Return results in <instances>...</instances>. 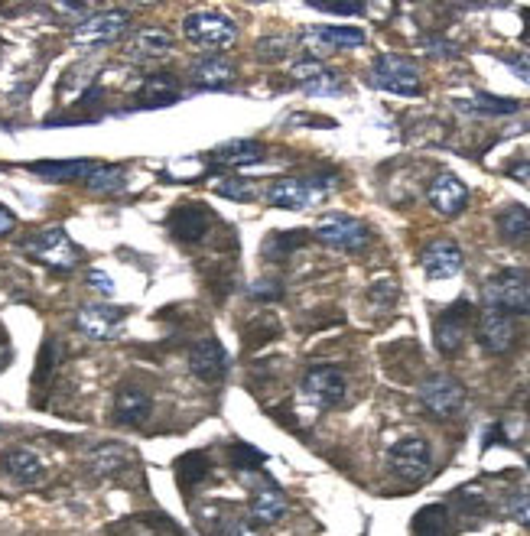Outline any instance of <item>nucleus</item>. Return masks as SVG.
<instances>
[{
	"instance_id": "obj_1",
	"label": "nucleus",
	"mask_w": 530,
	"mask_h": 536,
	"mask_svg": "<svg viewBox=\"0 0 530 536\" xmlns=\"http://www.w3.org/2000/svg\"><path fill=\"white\" fill-rule=\"evenodd\" d=\"M345 374L332 364H316L309 368L303 377V387H300V400H296V416L300 423H313L319 410H329V407H339L345 400Z\"/></svg>"
},
{
	"instance_id": "obj_2",
	"label": "nucleus",
	"mask_w": 530,
	"mask_h": 536,
	"mask_svg": "<svg viewBox=\"0 0 530 536\" xmlns=\"http://www.w3.org/2000/svg\"><path fill=\"white\" fill-rule=\"evenodd\" d=\"M485 309H498L504 316H530V273L498 270L485 283Z\"/></svg>"
},
{
	"instance_id": "obj_3",
	"label": "nucleus",
	"mask_w": 530,
	"mask_h": 536,
	"mask_svg": "<svg viewBox=\"0 0 530 536\" xmlns=\"http://www.w3.org/2000/svg\"><path fill=\"white\" fill-rule=\"evenodd\" d=\"M27 254L36 260V264H43V267L56 270V273H69V270H75L82 264L79 244H75L62 228L36 231L33 238L27 241Z\"/></svg>"
},
{
	"instance_id": "obj_4",
	"label": "nucleus",
	"mask_w": 530,
	"mask_h": 536,
	"mask_svg": "<svg viewBox=\"0 0 530 536\" xmlns=\"http://www.w3.org/2000/svg\"><path fill=\"white\" fill-rule=\"evenodd\" d=\"M332 186L335 182L329 176H303V179L287 176L270 186L267 199L274 208H283V212H306V208H313Z\"/></svg>"
},
{
	"instance_id": "obj_5",
	"label": "nucleus",
	"mask_w": 530,
	"mask_h": 536,
	"mask_svg": "<svg viewBox=\"0 0 530 536\" xmlns=\"http://www.w3.org/2000/svg\"><path fill=\"white\" fill-rule=\"evenodd\" d=\"M387 468H391V475H397L400 481H407V485H420L433 468L430 442H426L423 436L397 439L391 446V452H387Z\"/></svg>"
},
{
	"instance_id": "obj_6",
	"label": "nucleus",
	"mask_w": 530,
	"mask_h": 536,
	"mask_svg": "<svg viewBox=\"0 0 530 536\" xmlns=\"http://www.w3.org/2000/svg\"><path fill=\"white\" fill-rule=\"evenodd\" d=\"M183 33L192 46L199 49H228L238 39V26L225 13L215 10H196L183 20Z\"/></svg>"
},
{
	"instance_id": "obj_7",
	"label": "nucleus",
	"mask_w": 530,
	"mask_h": 536,
	"mask_svg": "<svg viewBox=\"0 0 530 536\" xmlns=\"http://www.w3.org/2000/svg\"><path fill=\"white\" fill-rule=\"evenodd\" d=\"M371 85L381 91H391V95L413 98V95H420V69L404 56L384 52V56H378L371 65Z\"/></svg>"
},
{
	"instance_id": "obj_8",
	"label": "nucleus",
	"mask_w": 530,
	"mask_h": 536,
	"mask_svg": "<svg viewBox=\"0 0 530 536\" xmlns=\"http://www.w3.org/2000/svg\"><path fill=\"white\" fill-rule=\"evenodd\" d=\"M127 10H101V13H92V17H85L79 26L72 30V46L79 49H98V46H111L118 43V39L127 33Z\"/></svg>"
},
{
	"instance_id": "obj_9",
	"label": "nucleus",
	"mask_w": 530,
	"mask_h": 536,
	"mask_svg": "<svg viewBox=\"0 0 530 536\" xmlns=\"http://www.w3.org/2000/svg\"><path fill=\"white\" fill-rule=\"evenodd\" d=\"M313 238L322 241L326 247H332V251H348L355 254L361 251V247L368 244L371 231L365 221L358 218H348V215H326L319 221V225L313 228Z\"/></svg>"
},
{
	"instance_id": "obj_10",
	"label": "nucleus",
	"mask_w": 530,
	"mask_h": 536,
	"mask_svg": "<svg viewBox=\"0 0 530 536\" xmlns=\"http://www.w3.org/2000/svg\"><path fill=\"white\" fill-rule=\"evenodd\" d=\"M420 403L436 420H449V416H456L462 410L465 387L449 374H433L420 384Z\"/></svg>"
},
{
	"instance_id": "obj_11",
	"label": "nucleus",
	"mask_w": 530,
	"mask_h": 536,
	"mask_svg": "<svg viewBox=\"0 0 530 536\" xmlns=\"http://www.w3.org/2000/svg\"><path fill=\"white\" fill-rule=\"evenodd\" d=\"M472 316H475V309H472V303H465V299L452 303L449 309H443L436 316V322H433V342H436L439 351H443V355H456V351L462 348L465 335H469Z\"/></svg>"
},
{
	"instance_id": "obj_12",
	"label": "nucleus",
	"mask_w": 530,
	"mask_h": 536,
	"mask_svg": "<svg viewBox=\"0 0 530 536\" xmlns=\"http://www.w3.org/2000/svg\"><path fill=\"white\" fill-rule=\"evenodd\" d=\"M127 309L124 306H82L75 316V329L92 342H111L124 332Z\"/></svg>"
},
{
	"instance_id": "obj_13",
	"label": "nucleus",
	"mask_w": 530,
	"mask_h": 536,
	"mask_svg": "<svg viewBox=\"0 0 530 536\" xmlns=\"http://www.w3.org/2000/svg\"><path fill=\"white\" fill-rule=\"evenodd\" d=\"M189 371L192 377H199L205 384H222L228 374V351L218 338H199L196 345L189 348Z\"/></svg>"
},
{
	"instance_id": "obj_14",
	"label": "nucleus",
	"mask_w": 530,
	"mask_h": 536,
	"mask_svg": "<svg viewBox=\"0 0 530 536\" xmlns=\"http://www.w3.org/2000/svg\"><path fill=\"white\" fill-rule=\"evenodd\" d=\"M166 228H170V234L179 244H199L205 241V234L212 231V212L205 205L183 202L166 218Z\"/></svg>"
},
{
	"instance_id": "obj_15",
	"label": "nucleus",
	"mask_w": 530,
	"mask_h": 536,
	"mask_svg": "<svg viewBox=\"0 0 530 536\" xmlns=\"http://www.w3.org/2000/svg\"><path fill=\"white\" fill-rule=\"evenodd\" d=\"M426 199H430V205L443 218H456L469 205V186L456 173H439L430 182V189H426Z\"/></svg>"
},
{
	"instance_id": "obj_16",
	"label": "nucleus",
	"mask_w": 530,
	"mask_h": 536,
	"mask_svg": "<svg viewBox=\"0 0 530 536\" xmlns=\"http://www.w3.org/2000/svg\"><path fill=\"white\" fill-rule=\"evenodd\" d=\"M251 485V514L254 520H261V524H277L287 514V498H283V491L270 481L267 475H254L244 478Z\"/></svg>"
},
{
	"instance_id": "obj_17",
	"label": "nucleus",
	"mask_w": 530,
	"mask_h": 536,
	"mask_svg": "<svg viewBox=\"0 0 530 536\" xmlns=\"http://www.w3.org/2000/svg\"><path fill=\"white\" fill-rule=\"evenodd\" d=\"M420 267L430 280H449L465 267L462 247L456 241H433L426 251L420 254Z\"/></svg>"
},
{
	"instance_id": "obj_18",
	"label": "nucleus",
	"mask_w": 530,
	"mask_h": 536,
	"mask_svg": "<svg viewBox=\"0 0 530 536\" xmlns=\"http://www.w3.org/2000/svg\"><path fill=\"white\" fill-rule=\"evenodd\" d=\"M150 413H153V400L144 387H137V384L118 387V394H114V423L140 426L150 420Z\"/></svg>"
},
{
	"instance_id": "obj_19",
	"label": "nucleus",
	"mask_w": 530,
	"mask_h": 536,
	"mask_svg": "<svg viewBox=\"0 0 530 536\" xmlns=\"http://www.w3.org/2000/svg\"><path fill=\"white\" fill-rule=\"evenodd\" d=\"M0 468L17 481V485L23 488H33V485H40L43 475H46V465L43 459L36 455L33 449L27 446H14V449H7L4 455H0Z\"/></svg>"
},
{
	"instance_id": "obj_20",
	"label": "nucleus",
	"mask_w": 530,
	"mask_h": 536,
	"mask_svg": "<svg viewBox=\"0 0 530 536\" xmlns=\"http://www.w3.org/2000/svg\"><path fill=\"white\" fill-rule=\"evenodd\" d=\"M478 345H482L488 355H504V351L514 345L511 316H504L498 309H485L482 319H478Z\"/></svg>"
},
{
	"instance_id": "obj_21",
	"label": "nucleus",
	"mask_w": 530,
	"mask_h": 536,
	"mask_svg": "<svg viewBox=\"0 0 530 536\" xmlns=\"http://www.w3.org/2000/svg\"><path fill=\"white\" fill-rule=\"evenodd\" d=\"M264 160H267V147L261 140H228L212 153V166H225V169L257 166Z\"/></svg>"
},
{
	"instance_id": "obj_22",
	"label": "nucleus",
	"mask_w": 530,
	"mask_h": 536,
	"mask_svg": "<svg viewBox=\"0 0 530 536\" xmlns=\"http://www.w3.org/2000/svg\"><path fill=\"white\" fill-rule=\"evenodd\" d=\"M293 78H296V85H303V91H309V95H339V91H342L339 75L329 72L326 65L316 62V59L296 62L293 65Z\"/></svg>"
},
{
	"instance_id": "obj_23",
	"label": "nucleus",
	"mask_w": 530,
	"mask_h": 536,
	"mask_svg": "<svg viewBox=\"0 0 530 536\" xmlns=\"http://www.w3.org/2000/svg\"><path fill=\"white\" fill-rule=\"evenodd\" d=\"M309 43H319V49H355L365 46V30L358 26H316V30L306 33Z\"/></svg>"
},
{
	"instance_id": "obj_24",
	"label": "nucleus",
	"mask_w": 530,
	"mask_h": 536,
	"mask_svg": "<svg viewBox=\"0 0 530 536\" xmlns=\"http://www.w3.org/2000/svg\"><path fill=\"white\" fill-rule=\"evenodd\" d=\"M27 169L49 182H72V179H85L95 169V163L92 160H40V163H30Z\"/></svg>"
},
{
	"instance_id": "obj_25",
	"label": "nucleus",
	"mask_w": 530,
	"mask_h": 536,
	"mask_svg": "<svg viewBox=\"0 0 530 536\" xmlns=\"http://www.w3.org/2000/svg\"><path fill=\"white\" fill-rule=\"evenodd\" d=\"M498 234L501 241H508L514 247L530 244V212L524 205H508L498 215Z\"/></svg>"
},
{
	"instance_id": "obj_26",
	"label": "nucleus",
	"mask_w": 530,
	"mask_h": 536,
	"mask_svg": "<svg viewBox=\"0 0 530 536\" xmlns=\"http://www.w3.org/2000/svg\"><path fill=\"white\" fill-rule=\"evenodd\" d=\"M173 472H176L179 488H183V491L189 494L196 485H202V481L209 478V472H212L209 452H186L183 459H176Z\"/></svg>"
},
{
	"instance_id": "obj_27",
	"label": "nucleus",
	"mask_w": 530,
	"mask_h": 536,
	"mask_svg": "<svg viewBox=\"0 0 530 536\" xmlns=\"http://www.w3.org/2000/svg\"><path fill=\"white\" fill-rule=\"evenodd\" d=\"M179 91L170 75H150L144 82V91L137 98V108H166V104H176Z\"/></svg>"
},
{
	"instance_id": "obj_28",
	"label": "nucleus",
	"mask_w": 530,
	"mask_h": 536,
	"mask_svg": "<svg viewBox=\"0 0 530 536\" xmlns=\"http://www.w3.org/2000/svg\"><path fill=\"white\" fill-rule=\"evenodd\" d=\"M173 49V36L166 30H157V26H147L131 39V56L137 59H160Z\"/></svg>"
},
{
	"instance_id": "obj_29",
	"label": "nucleus",
	"mask_w": 530,
	"mask_h": 536,
	"mask_svg": "<svg viewBox=\"0 0 530 536\" xmlns=\"http://www.w3.org/2000/svg\"><path fill=\"white\" fill-rule=\"evenodd\" d=\"M413 536H452L449 511L443 504H426L413 517Z\"/></svg>"
},
{
	"instance_id": "obj_30",
	"label": "nucleus",
	"mask_w": 530,
	"mask_h": 536,
	"mask_svg": "<svg viewBox=\"0 0 530 536\" xmlns=\"http://www.w3.org/2000/svg\"><path fill=\"white\" fill-rule=\"evenodd\" d=\"M127 462H131V452L118 446V442H105V446L92 449V455H88V468L95 475H118Z\"/></svg>"
},
{
	"instance_id": "obj_31",
	"label": "nucleus",
	"mask_w": 530,
	"mask_h": 536,
	"mask_svg": "<svg viewBox=\"0 0 530 536\" xmlns=\"http://www.w3.org/2000/svg\"><path fill=\"white\" fill-rule=\"evenodd\" d=\"M456 108L465 114H485V117H501V114H514L521 104L514 98H498V95H475V98H462L456 101Z\"/></svg>"
},
{
	"instance_id": "obj_32",
	"label": "nucleus",
	"mask_w": 530,
	"mask_h": 536,
	"mask_svg": "<svg viewBox=\"0 0 530 536\" xmlns=\"http://www.w3.org/2000/svg\"><path fill=\"white\" fill-rule=\"evenodd\" d=\"M192 75H196V85H199V88H222V85L231 82V78H235V69H231V62L212 56V59L196 62Z\"/></svg>"
},
{
	"instance_id": "obj_33",
	"label": "nucleus",
	"mask_w": 530,
	"mask_h": 536,
	"mask_svg": "<svg viewBox=\"0 0 530 536\" xmlns=\"http://www.w3.org/2000/svg\"><path fill=\"white\" fill-rule=\"evenodd\" d=\"M306 241H309V234H303V231H277L264 241V257L267 260H287L293 251L306 247Z\"/></svg>"
},
{
	"instance_id": "obj_34",
	"label": "nucleus",
	"mask_w": 530,
	"mask_h": 536,
	"mask_svg": "<svg viewBox=\"0 0 530 536\" xmlns=\"http://www.w3.org/2000/svg\"><path fill=\"white\" fill-rule=\"evenodd\" d=\"M85 186L92 189L95 195H111L124 189V169L121 166H101L95 163L92 173L85 176Z\"/></svg>"
},
{
	"instance_id": "obj_35",
	"label": "nucleus",
	"mask_w": 530,
	"mask_h": 536,
	"mask_svg": "<svg viewBox=\"0 0 530 536\" xmlns=\"http://www.w3.org/2000/svg\"><path fill=\"white\" fill-rule=\"evenodd\" d=\"M59 342L56 338H46L43 348H40V361H36V371H33V387L36 390H46L49 381H53V374L59 368Z\"/></svg>"
},
{
	"instance_id": "obj_36",
	"label": "nucleus",
	"mask_w": 530,
	"mask_h": 536,
	"mask_svg": "<svg viewBox=\"0 0 530 536\" xmlns=\"http://www.w3.org/2000/svg\"><path fill=\"white\" fill-rule=\"evenodd\" d=\"M261 462H264V452L244 446V442H235V446L228 449V465L235 468V472H248V468H257Z\"/></svg>"
},
{
	"instance_id": "obj_37",
	"label": "nucleus",
	"mask_w": 530,
	"mask_h": 536,
	"mask_svg": "<svg viewBox=\"0 0 530 536\" xmlns=\"http://www.w3.org/2000/svg\"><path fill=\"white\" fill-rule=\"evenodd\" d=\"M212 189L218 195H225V199H235V202H251L254 199V186L244 179H231L225 176V182H212Z\"/></svg>"
},
{
	"instance_id": "obj_38",
	"label": "nucleus",
	"mask_w": 530,
	"mask_h": 536,
	"mask_svg": "<svg viewBox=\"0 0 530 536\" xmlns=\"http://www.w3.org/2000/svg\"><path fill=\"white\" fill-rule=\"evenodd\" d=\"M504 511H508L511 520H517V524L530 530V491H527V488L514 491L511 498L504 501Z\"/></svg>"
},
{
	"instance_id": "obj_39",
	"label": "nucleus",
	"mask_w": 530,
	"mask_h": 536,
	"mask_svg": "<svg viewBox=\"0 0 530 536\" xmlns=\"http://www.w3.org/2000/svg\"><path fill=\"white\" fill-rule=\"evenodd\" d=\"M251 332H254V338H244V348H257L264 342H274V338L280 335V325H277V319H254L248 335Z\"/></svg>"
},
{
	"instance_id": "obj_40",
	"label": "nucleus",
	"mask_w": 530,
	"mask_h": 536,
	"mask_svg": "<svg viewBox=\"0 0 530 536\" xmlns=\"http://www.w3.org/2000/svg\"><path fill=\"white\" fill-rule=\"evenodd\" d=\"M248 296L257 299V303H277V299L283 296V283L274 280V277H267V280H257L248 286Z\"/></svg>"
},
{
	"instance_id": "obj_41",
	"label": "nucleus",
	"mask_w": 530,
	"mask_h": 536,
	"mask_svg": "<svg viewBox=\"0 0 530 536\" xmlns=\"http://www.w3.org/2000/svg\"><path fill=\"white\" fill-rule=\"evenodd\" d=\"M501 62L508 65V69L521 78L524 85H530V52H514V56H504Z\"/></svg>"
},
{
	"instance_id": "obj_42",
	"label": "nucleus",
	"mask_w": 530,
	"mask_h": 536,
	"mask_svg": "<svg viewBox=\"0 0 530 536\" xmlns=\"http://www.w3.org/2000/svg\"><path fill=\"white\" fill-rule=\"evenodd\" d=\"M309 7L322 13H339V17H358V13H365V4H319V0H309Z\"/></svg>"
},
{
	"instance_id": "obj_43",
	"label": "nucleus",
	"mask_w": 530,
	"mask_h": 536,
	"mask_svg": "<svg viewBox=\"0 0 530 536\" xmlns=\"http://www.w3.org/2000/svg\"><path fill=\"white\" fill-rule=\"evenodd\" d=\"M88 286L98 290L101 296H114V280L108 277L105 270H88Z\"/></svg>"
},
{
	"instance_id": "obj_44",
	"label": "nucleus",
	"mask_w": 530,
	"mask_h": 536,
	"mask_svg": "<svg viewBox=\"0 0 530 536\" xmlns=\"http://www.w3.org/2000/svg\"><path fill=\"white\" fill-rule=\"evenodd\" d=\"M222 536H257V530L251 527V520H244V517H228Z\"/></svg>"
},
{
	"instance_id": "obj_45",
	"label": "nucleus",
	"mask_w": 530,
	"mask_h": 536,
	"mask_svg": "<svg viewBox=\"0 0 530 536\" xmlns=\"http://www.w3.org/2000/svg\"><path fill=\"white\" fill-rule=\"evenodd\" d=\"M374 303H381V306H391V299L397 296V290H394V283L391 280H378L371 286V293H368Z\"/></svg>"
},
{
	"instance_id": "obj_46",
	"label": "nucleus",
	"mask_w": 530,
	"mask_h": 536,
	"mask_svg": "<svg viewBox=\"0 0 530 536\" xmlns=\"http://www.w3.org/2000/svg\"><path fill=\"white\" fill-rule=\"evenodd\" d=\"M14 228H17V215L10 212V208L0 205V238H4V234H10Z\"/></svg>"
},
{
	"instance_id": "obj_47",
	"label": "nucleus",
	"mask_w": 530,
	"mask_h": 536,
	"mask_svg": "<svg viewBox=\"0 0 530 536\" xmlns=\"http://www.w3.org/2000/svg\"><path fill=\"white\" fill-rule=\"evenodd\" d=\"M423 46H430V52H436V56H456L452 46L443 43V39H423Z\"/></svg>"
},
{
	"instance_id": "obj_48",
	"label": "nucleus",
	"mask_w": 530,
	"mask_h": 536,
	"mask_svg": "<svg viewBox=\"0 0 530 536\" xmlns=\"http://www.w3.org/2000/svg\"><path fill=\"white\" fill-rule=\"evenodd\" d=\"M59 13H92V7L88 4H56Z\"/></svg>"
},
{
	"instance_id": "obj_49",
	"label": "nucleus",
	"mask_w": 530,
	"mask_h": 536,
	"mask_svg": "<svg viewBox=\"0 0 530 536\" xmlns=\"http://www.w3.org/2000/svg\"><path fill=\"white\" fill-rule=\"evenodd\" d=\"M527 465H530V455H527Z\"/></svg>"
}]
</instances>
